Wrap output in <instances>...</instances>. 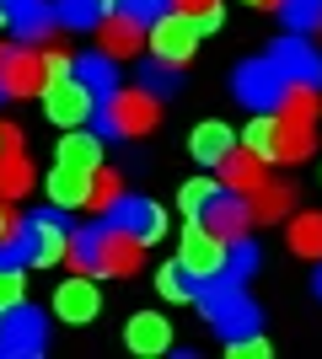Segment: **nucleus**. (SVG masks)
<instances>
[{
    "label": "nucleus",
    "instance_id": "1",
    "mask_svg": "<svg viewBox=\"0 0 322 359\" xmlns=\"http://www.w3.org/2000/svg\"><path fill=\"white\" fill-rule=\"evenodd\" d=\"M194 300H199V311H204V322H210L220 338H242V332H258L263 327V316H258V306L247 300V290H242V279H231V273H215V279H204V285H194Z\"/></svg>",
    "mask_w": 322,
    "mask_h": 359
},
{
    "label": "nucleus",
    "instance_id": "2",
    "mask_svg": "<svg viewBox=\"0 0 322 359\" xmlns=\"http://www.w3.org/2000/svg\"><path fill=\"white\" fill-rule=\"evenodd\" d=\"M156 118H161V97H151L145 86L107 91L102 102H97V113H92V123H97L102 140H140V135L156 129Z\"/></svg>",
    "mask_w": 322,
    "mask_h": 359
},
{
    "label": "nucleus",
    "instance_id": "3",
    "mask_svg": "<svg viewBox=\"0 0 322 359\" xmlns=\"http://www.w3.org/2000/svg\"><path fill=\"white\" fill-rule=\"evenodd\" d=\"M279 118V161H307L317 150V91L311 86H290L274 107Z\"/></svg>",
    "mask_w": 322,
    "mask_h": 359
},
{
    "label": "nucleus",
    "instance_id": "4",
    "mask_svg": "<svg viewBox=\"0 0 322 359\" xmlns=\"http://www.w3.org/2000/svg\"><path fill=\"white\" fill-rule=\"evenodd\" d=\"M48 348V322L38 306L16 300L11 311H0V359H32Z\"/></svg>",
    "mask_w": 322,
    "mask_h": 359
},
{
    "label": "nucleus",
    "instance_id": "5",
    "mask_svg": "<svg viewBox=\"0 0 322 359\" xmlns=\"http://www.w3.org/2000/svg\"><path fill=\"white\" fill-rule=\"evenodd\" d=\"M97 113V91L81 81L76 70L60 75V81H43V118L60 123V129H76Z\"/></svg>",
    "mask_w": 322,
    "mask_h": 359
},
{
    "label": "nucleus",
    "instance_id": "6",
    "mask_svg": "<svg viewBox=\"0 0 322 359\" xmlns=\"http://www.w3.org/2000/svg\"><path fill=\"white\" fill-rule=\"evenodd\" d=\"M231 91H236V102H242L247 113H274L279 97L290 91V81L279 75L274 60H247L242 70H236V81H231Z\"/></svg>",
    "mask_w": 322,
    "mask_h": 359
},
{
    "label": "nucleus",
    "instance_id": "7",
    "mask_svg": "<svg viewBox=\"0 0 322 359\" xmlns=\"http://www.w3.org/2000/svg\"><path fill=\"white\" fill-rule=\"evenodd\" d=\"M177 263H183V273L194 279V285L226 273V236H215L204 220H194L183 236H177Z\"/></svg>",
    "mask_w": 322,
    "mask_h": 359
},
{
    "label": "nucleus",
    "instance_id": "8",
    "mask_svg": "<svg viewBox=\"0 0 322 359\" xmlns=\"http://www.w3.org/2000/svg\"><path fill=\"white\" fill-rule=\"evenodd\" d=\"M43 48L22 43V48H0V97H38L43 91Z\"/></svg>",
    "mask_w": 322,
    "mask_h": 359
},
{
    "label": "nucleus",
    "instance_id": "9",
    "mask_svg": "<svg viewBox=\"0 0 322 359\" xmlns=\"http://www.w3.org/2000/svg\"><path fill=\"white\" fill-rule=\"evenodd\" d=\"M145 263V241H135L119 225H97V279H129Z\"/></svg>",
    "mask_w": 322,
    "mask_h": 359
},
{
    "label": "nucleus",
    "instance_id": "10",
    "mask_svg": "<svg viewBox=\"0 0 322 359\" xmlns=\"http://www.w3.org/2000/svg\"><path fill=\"white\" fill-rule=\"evenodd\" d=\"M199 22L188 11H167L161 22H151V54L156 60H167V65H188L194 60V48H199Z\"/></svg>",
    "mask_w": 322,
    "mask_h": 359
},
{
    "label": "nucleus",
    "instance_id": "11",
    "mask_svg": "<svg viewBox=\"0 0 322 359\" xmlns=\"http://www.w3.org/2000/svg\"><path fill=\"white\" fill-rule=\"evenodd\" d=\"M269 60L279 65V75H285L290 86L322 91V54L311 48V38H301V32H285V38L269 48Z\"/></svg>",
    "mask_w": 322,
    "mask_h": 359
},
{
    "label": "nucleus",
    "instance_id": "12",
    "mask_svg": "<svg viewBox=\"0 0 322 359\" xmlns=\"http://www.w3.org/2000/svg\"><path fill=\"white\" fill-rule=\"evenodd\" d=\"M107 225H119V231H129L135 241H161L167 236V215H161V204H151V198H140V194H119V204L102 215Z\"/></svg>",
    "mask_w": 322,
    "mask_h": 359
},
{
    "label": "nucleus",
    "instance_id": "13",
    "mask_svg": "<svg viewBox=\"0 0 322 359\" xmlns=\"http://www.w3.org/2000/svg\"><path fill=\"white\" fill-rule=\"evenodd\" d=\"M97 311H102L97 273H70V279L54 290V316H60V322H70V327H86Z\"/></svg>",
    "mask_w": 322,
    "mask_h": 359
},
{
    "label": "nucleus",
    "instance_id": "14",
    "mask_svg": "<svg viewBox=\"0 0 322 359\" xmlns=\"http://www.w3.org/2000/svg\"><path fill=\"white\" fill-rule=\"evenodd\" d=\"M32 188V161L22 156V129L16 123H0V198L11 204Z\"/></svg>",
    "mask_w": 322,
    "mask_h": 359
},
{
    "label": "nucleus",
    "instance_id": "15",
    "mask_svg": "<svg viewBox=\"0 0 322 359\" xmlns=\"http://www.w3.org/2000/svg\"><path fill=\"white\" fill-rule=\"evenodd\" d=\"M32 263L38 269H54V263H65V252H70V225H65V210H43L32 215Z\"/></svg>",
    "mask_w": 322,
    "mask_h": 359
},
{
    "label": "nucleus",
    "instance_id": "16",
    "mask_svg": "<svg viewBox=\"0 0 322 359\" xmlns=\"http://www.w3.org/2000/svg\"><path fill=\"white\" fill-rule=\"evenodd\" d=\"M123 344L140 359H161V354H172V322L161 311H135L129 327H123Z\"/></svg>",
    "mask_w": 322,
    "mask_h": 359
},
{
    "label": "nucleus",
    "instance_id": "17",
    "mask_svg": "<svg viewBox=\"0 0 322 359\" xmlns=\"http://www.w3.org/2000/svg\"><path fill=\"white\" fill-rule=\"evenodd\" d=\"M43 194H48V204H54V210H86V194H92V172H86V166L60 161V166H54V172L43 177Z\"/></svg>",
    "mask_w": 322,
    "mask_h": 359
},
{
    "label": "nucleus",
    "instance_id": "18",
    "mask_svg": "<svg viewBox=\"0 0 322 359\" xmlns=\"http://www.w3.org/2000/svg\"><path fill=\"white\" fill-rule=\"evenodd\" d=\"M6 16H11V32L22 38V43H43L48 32L60 27L54 0H6Z\"/></svg>",
    "mask_w": 322,
    "mask_h": 359
},
{
    "label": "nucleus",
    "instance_id": "19",
    "mask_svg": "<svg viewBox=\"0 0 322 359\" xmlns=\"http://www.w3.org/2000/svg\"><path fill=\"white\" fill-rule=\"evenodd\" d=\"M204 225H210L215 236H242L247 225H253V210H247V194H231V188H220V194L204 204V215H199Z\"/></svg>",
    "mask_w": 322,
    "mask_h": 359
},
{
    "label": "nucleus",
    "instance_id": "20",
    "mask_svg": "<svg viewBox=\"0 0 322 359\" xmlns=\"http://www.w3.org/2000/svg\"><path fill=\"white\" fill-rule=\"evenodd\" d=\"M263 156H253V150H231L226 161H220V188H231V194H253V188H263L269 182V172H263Z\"/></svg>",
    "mask_w": 322,
    "mask_h": 359
},
{
    "label": "nucleus",
    "instance_id": "21",
    "mask_svg": "<svg viewBox=\"0 0 322 359\" xmlns=\"http://www.w3.org/2000/svg\"><path fill=\"white\" fill-rule=\"evenodd\" d=\"M102 145L107 140L97 135V129H86V123H76V129H65V140H60V161H70V166H86V172H97L102 166Z\"/></svg>",
    "mask_w": 322,
    "mask_h": 359
},
{
    "label": "nucleus",
    "instance_id": "22",
    "mask_svg": "<svg viewBox=\"0 0 322 359\" xmlns=\"http://www.w3.org/2000/svg\"><path fill=\"white\" fill-rule=\"evenodd\" d=\"M188 150H194V161H204V166H220L231 156V150H236V135H231L226 123H199V129H194V135H188Z\"/></svg>",
    "mask_w": 322,
    "mask_h": 359
},
{
    "label": "nucleus",
    "instance_id": "23",
    "mask_svg": "<svg viewBox=\"0 0 322 359\" xmlns=\"http://www.w3.org/2000/svg\"><path fill=\"white\" fill-rule=\"evenodd\" d=\"M97 48L113 54V60H135V54H140V27H135V22H123V16H102Z\"/></svg>",
    "mask_w": 322,
    "mask_h": 359
},
{
    "label": "nucleus",
    "instance_id": "24",
    "mask_svg": "<svg viewBox=\"0 0 322 359\" xmlns=\"http://www.w3.org/2000/svg\"><path fill=\"white\" fill-rule=\"evenodd\" d=\"M76 75L97 91V102H102L107 91H119V60H113V54H102V48L81 54V60H76Z\"/></svg>",
    "mask_w": 322,
    "mask_h": 359
},
{
    "label": "nucleus",
    "instance_id": "25",
    "mask_svg": "<svg viewBox=\"0 0 322 359\" xmlns=\"http://www.w3.org/2000/svg\"><path fill=\"white\" fill-rule=\"evenodd\" d=\"M290 188H285V182H263V188H253V194H247V210H253V220L258 225H269V220H285V215H290Z\"/></svg>",
    "mask_w": 322,
    "mask_h": 359
},
{
    "label": "nucleus",
    "instance_id": "26",
    "mask_svg": "<svg viewBox=\"0 0 322 359\" xmlns=\"http://www.w3.org/2000/svg\"><path fill=\"white\" fill-rule=\"evenodd\" d=\"M54 16H60V27L86 32V27H102L107 0H54Z\"/></svg>",
    "mask_w": 322,
    "mask_h": 359
},
{
    "label": "nucleus",
    "instance_id": "27",
    "mask_svg": "<svg viewBox=\"0 0 322 359\" xmlns=\"http://www.w3.org/2000/svg\"><path fill=\"white\" fill-rule=\"evenodd\" d=\"M279 22L290 32H301V38H311V32H322V0H274Z\"/></svg>",
    "mask_w": 322,
    "mask_h": 359
},
{
    "label": "nucleus",
    "instance_id": "28",
    "mask_svg": "<svg viewBox=\"0 0 322 359\" xmlns=\"http://www.w3.org/2000/svg\"><path fill=\"white\" fill-rule=\"evenodd\" d=\"M242 145L253 150V156H263V161H279V118H274V113H253Z\"/></svg>",
    "mask_w": 322,
    "mask_h": 359
},
{
    "label": "nucleus",
    "instance_id": "29",
    "mask_svg": "<svg viewBox=\"0 0 322 359\" xmlns=\"http://www.w3.org/2000/svg\"><path fill=\"white\" fill-rule=\"evenodd\" d=\"M290 252L295 257H322V215L317 210L290 220Z\"/></svg>",
    "mask_w": 322,
    "mask_h": 359
},
{
    "label": "nucleus",
    "instance_id": "30",
    "mask_svg": "<svg viewBox=\"0 0 322 359\" xmlns=\"http://www.w3.org/2000/svg\"><path fill=\"white\" fill-rule=\"evenodd\" d=\"M140 86L151 91V97H172V91L183 86V75H177V65H167V60H145L140 65Z\"/></svg>",
    "mask_w": 322,
    "mask_h": 359
},
{
    "label": "nucleus",
    "instance_id": "31",
    "mask_svg": "<svg viewBox=\"0 0 322 359\" xmlns=\"http://www.w3.org/2000/svg\"><path fill=\"white\" fill-rule=\"evenodd\" d=\"M119 194H123L119 172H113V166H97V172H92V194H86V210L107 215V210H113V204H119Z\"/></svg>",
    "mask_w": 322,
    "mask_h": 359
},
{
    "label": "nucleus",
    "instance_id": "32",
    "mask_svg": "<svg viewBox=\"0 0 322 359\" xmlns=\"http://www.w3.org/2000/svg\"><path fill=\"white\" fill-rule=\"evenodd\" d=\"M167 11H172V0H113V16L135 22V27H151V22H161Z\"/></svg>",
    "mask_w": 322,
    "mask_h": 359
},
{
    "label": "nucleus",
    "instance_id": "33",
    "mask_svg": "<svg viewBox=\"0 0 322 359\" xmlns=\"http://www.w3.org/2000/svg\"><path fill=\"white\" fill-rule=\"evenodd\" d=\"M70 263H76V273H97V225H86V231H70Z\"/></svg>",
    "mask_w": 322,
    "mask_h": 359
},
{
    "label": "nucleus",
    "instance_id": "34",
    "mask_svg": "<svg viewBox=\"0 0 322 359\" xmlns=\"http://www.w3.org/2000/svg\"><path fill=\"white\" fill-rule=\"evenodd\" d=\"M253 269H258V241L231 236V241H226V273H231V279H247Z\"/></svg>",
    "mask_w": 322,
    "mask_h": 359
},
{
    "label": "nucleus",
    "instance_id": "35",
    "mask_svg": "<svg viewBox=\"0 0 322 359\" xmlns=\"http://www.w3.org/2000/svg\"><path fill=\"white\" fill-rule=\"evenodd\" d=\"M220 194V182H210V177H199V182H183V194H177V210L188 215V220H199L204 215V204Z\"/></svg>",
    "mask_w": 322,
    "mask_h": 359
},
{
    "label": "nucleus",
    "instance_id": "36",
    "mask_svg": "<svg viewBox=\"0 0 322 359\" xmlns=\"http://www.w3.org/2000/svg\"><path fill=\"white\" fill-rule=\"evenodd\" d=\"M156 290L167 300H194V279L183 273V263H167V269H156Z\"/></svg>",
    "mask_w": 322,
    "mask_h": 359
},
{
    "label": "nucleus",
    "instance_id": "37",
    "mask_svg": "<svg viewBox=\"0 0 322 359\" xmlns=\"http://www.w3.org/2000/svg\"><path fill=\"white\" fill-rule=\"evenodd\" d=\"M70 70H76V54H65L60 43H48L43 48V75H48V81H60V75H70Z\"/></svg>",
    "mask_w": 322,
    "mask_h": 359
},
{
    "label": "nucleus",
    "instance_id": "38",
    "mask_svg": "<svg viewBox=\"0 0 322 359\" xmlns=\"http://www.w3.org/2000/svg\"><path fill=\"white\" fill-rule=\"evenodd\" d=\"M231 354L236 359H269V338L263 332H242V338H231Z\"/></svg>",
    "mask_w": 322,
    "mask_h": 359
},
{
    "label": "nucleus",
    "instance_id": "39",
    "mask_svg": "<svg viewBox=\"0 0 322 359\" xmlns=\"http://www.w3.org/2000/svg\"><path fill=\"white\" fill-rule=\"evenodd\" d=\"M22 269H0V311H11L16 300H22Z\"/></svg>",
    "mask_w": 322,
    "mask_h": 359
},
{
    "label": "nucleus",
    "instance_id": "40",
    "mask_svg": "<svg viewBox=\"0 0 322 359\" xmlns=\"http://www.w3.org/2000/svg\"><path fill=\"white\" fill-rule=\"evenodd\" d=\"M194 22H199V32H220V22H226V11H220V0H210L204 11H194Z\"/></svg>",
    "mask_w": 322,
    "mask_h": 359
},
{
    "label": "nucleus",
    "instance_id": "41",
    "mask_svg": "<svg viewBox=\"0 0 322 359\" xmlns=\"http://www.w3.org/2000/svg\"><path fill=\"white\" fill-rule=\"evenodd\" d=\"M204 6H210V0H172V11H188V16L204 11Z\"/></svg>",
    "mask_w": 322,
    "mask_h": 359
},
{
    "label": "nucleus",
    "instance_id": "42",
    "mask_svg": "<svg viewBox=\"0 0 322 359\" xmlns=\"http://www.w3.org/2000/svg\"><path fill=\"white\" fill-rule=\"evenodd\" d=\"M11 220H16V215H11V204H6V198H0V236H6V231H11Z\"/></svg>",
    "mask_w": 322,
    "mask_h": 359
},
{
    "label": "nucleus",
    "instance_id": "43",
    "mask_svg": "<svg viewBox=\"0 0 322 359\" xmlns=\"http://www.w3.org/2000/svg\"><path fill=\"white\" fill-rule=\"evenodd\" d=\"M0 27H11V16H6V0H0Z\"/></svg>",
    "mask_w": 322,
    "mask_h": 359
},
{
    "label": "nucleus",
    "instance_id": "44",
    "mask_svg": "<svg viewBox=\"0 0 322 359\" xmlns=\"http://www.w3.org/2000/svg\"><path fill=\"white\" fill-rule=\"evenodd\" d=\"M311 290H317V300H322V269H317V279H311Z\"/></svg>",
    "mask_w": 322,
    "mask_h": 359
},
{
    "label": "nucleus",
    "instance_id": "45",
    "mask_svg": "<svg viewBox=\"0 0 322 359\" xmlns=\"http://www.w3.org/2000/svg\"><path fill=\"white\" fill-rule=\"evenodd\" d=\"M242 6H274V0H242Z\"/></svg>",
    "mask_w": 322,
    "mask_h": 359
}]
</instances>
